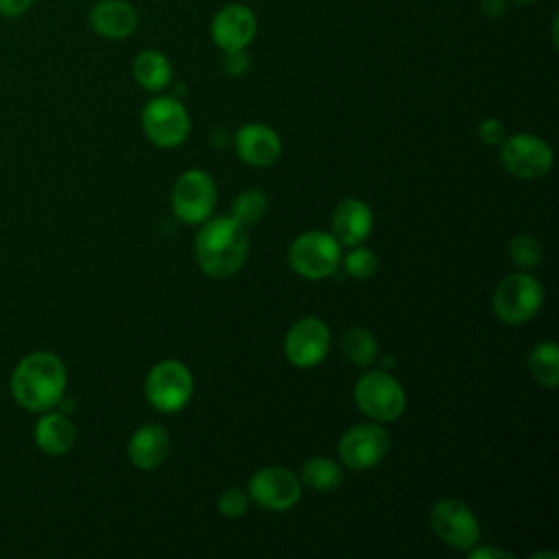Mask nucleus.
Here are the masks:
<instances>
[{
	"instance_id": "nucleus-31",
	"label": "nucleus",
	"mask_w": 559,
	"mask_h": 559,
	"mask_svg": "<svg viewBox=\"0 0 559 559\" xmlns=\"http://www.w3.org/2000/svg\"><path fill=\"white\" fill-rule=\"evenodd\" d=\"M469 557H474V559H485V557H489V559H511L513 555L502 550V548H493V546H480V548L472 546Z\"/></svg>"
},
{
	"instance_id": "nucleus-4",
	"label": "nucleus",
	"mask_w": 559,
	"mask_h": 559,
	"mask_svg": "<svg viewBox=\"0 0 559 559\" xmlns=\"http://www.w3.org/2000/svg\"><path fill=\"white\" fill-rule=\"evenodd\" d=\"M192 391H194V380L190 369L175 358L155 362L144 380L146 400L159 413L181 411L190 402Z\"/></svg>"
},
{
	"instance_id": "nucleus-13",
	"label": "nucleus",
	"mask_w": 559,
	"mask_h": 559,
	"mask_svg": "<svg viewBox=\"0 0 559 559\" xmlns=\"http://www.w3.org/2000/svg\"><path fill=\"white\" fill-rule=\"evenodd\" d=\"M330 349V328L319 317L295 321L284 336V354L299 369L317 367Z\"/></svg>"
},
{
	"instance_id": "nucleus-24",
	"label": "nucleus",
	"mask_w": 559,
	"mask_h": 559,
	"mask_svg": "<svg viewBox=\"0 0 559 559\" xmlns=\"http://www.w3.org/2000/svg\"><path fill=\"white\" fill-rule=\"evenodd\" d=\"M266 207H269V199L262 190L258 188H251V190H245L240 192L236 199H234V205H231V216L242 223L245 227L247 225H253L258 223L264 214H266Z\"/></svg>"
},
{
	"instance_id": "nucleus-21",
	"label": "nucleus",
	"mask_w": 559,
	"mask_h": 559,
	"mask_svg": "<svg viewBox=\"0 0 559 559\" xmlns=\"http://www.w3.org/2000/svg\"><path fill=\"white\" fill-rule=\"evenodd\" d=\"M299 480H301V487H308L319 493H328L343 485V469L330 456H312L304 463L299 472Z\"/></svg>"
},
{
	"instance_id": "nucleus-32",
	"label": "nucleus",
	"mask_w": 559,
	"mask_h": 559,
	"mask_svg": "<svg viewBox=\"0 0 559 559\" xmlns=\"http://www.w3.org/2000/svg\"><path fill=\"white\" fill-rule=\"evenodd\" d=\"M509 0H480V13L485 17H502L507 13Z\"/></svg>"
},
{
	"instance_id": "nucleus-6",
	"label": "nucleus",
	"mask_w": 559,
	"mask_h": 559,
	"mask_svg": "<svg viewBox=\"0 0 559 559\" xmlns=\"http://www.w3.org/2000/svg\"><path fill=\"white\" fill-rule=\"evenodd\" d=\"M544 304V286L526 271L500 280L493 293V312L500 321L518 325L531 321Z\"/></svg>"
},
{
	"instance_id": "nucleus-30",
	"label": "nucleus",
	"mask_w": 559,
	"mask_h": 559,
	"mask_svg": "<svg viewBox=\"0 0 559 559\" xmlns=\"http://www.w3.org/2000/svg\"><path fill=\"white\" fill-rule=\"evenodd\" d=\"M35 4V0H0V17H20L26 11H31V7Z\"/></svg>"
},
{
	"instance_id": "nucleus-3",
	"label": "nucleus",
	"mask_w": 559,
	"mask_h": 559,
	"mask_svg": "<svg viewBox=\"0 0 559 559\" xmlns=\"http://www.w3.org/2000/svg\"><path fill=\"white\" fill-rule=\"evenodd\" d=\"M356 406L371 421H395L406 408V391L389 371H367L354 389Z\"/></svg>"
},
{
	"instance_id": "nucleus-5",
	"label": "nucleus",
	"mask_w": 559,
	"mask_h": 559,
	"mask_svg": "<svg viewBox=\"0 0 559 559\" xmlns=\"http://www.w3.org/2000/svg\"><path fill=\"white\" fill-rule=\"evenodd\" d=\"M288 264L306 280H323L341 264V242L332 231H304L288 247Z\"/></svg>"
},
{
	"instance_id": "nucleus-15",
	"label": "nucleus",
	"mask_w": 559,
	"mask_h": 559,
	"mask_svg": "<svg viewBox=\"0 0 559 559\" xmlns=\"http://www.w3.org/2000/svg\"><path fill=\"white\" fill-rule=\"evenodd\" d=\"M90 28L105 39H124L135 33L140 13L129 0H98L87 15Z\"/></svg>"
},
{
	"instance_id": "nucleus-1",
	"label": "nucleus",
	"mask_w": 559,
	"mask_h": 559,
	"mask_svg": "<svg viewBox=\"0 0 559 559\" xmlns=\"http://www.w3.org/2000/svg\"><path fill=\"white\" fill-rule=\"evenodd\" d=\"M66 384V365L52 352L26 354L11 373L13 400L31 413L55 408L63 400Z\"/></svg>"
},
{
	"instance_id": "nucleus-14",
	"label": "nucleus",
	"mask_w": 559,
	"mask_h": 559,
	"mask_svg": "<svg viewBox=\"0 0 559 559\" xmlns=\"http://www.w3.org/2000/svg\"><path fill=\"white\" fill-rule=\"evenodd\" d=\"M258 33V17L251 7L242 2L223 4L210 22V37L212 41L225 50H240L247 48Z\"/></svg>"
},
{
	"instance_id": "nucleus-23",
	"label": "nucleus",
	"mask_w": 559,
	"mask_h": 559,
	"mask_svg": "<svg viewBox=\"0 0 559 559\" xmlns=\"http://www.w3.org/2000/svg\"><path fill=\"white\" fill-rule=\"evenodd\" d=\"M341 349L347 360L358 367H367L378 358V341L367 328H352L341 341Z\"/></svg>"
},
{
	"instance_id": "nucleus-9",
	"label": "nucleus",
	"mask_w": 559,
	"mask_h": 559,
	"mask_svg": "<svg viewBox=\"0 0 559 559\" xmlns=\"http://www.w3.org/2000/svg\"><path fill=\"white\" fill-rule=\"evenodd\" d=\"M391 439L380 421L356 424L338 439V459L354 472L371 469L389 454Z\"/></svg>"
},
{
	"instance_id": "nucleus-16",
	"label": "nucleus",
	"mask_w": 559,
	"mask_h": 559,
	"mask_svg": "<svg viewBox=\"0 0 559 559\" xmlns=\"http://www.w3.org/2000/svg\"><path fill=\"white\" fill-rule=\"evenodd\" d=\"M238 157L249 166H271L282 155L280 135L262 122H247L236 131L234 138Z\"/></svg>"
},
{
	"instance_id": "nucleus-10",
	"label": "nucleus",
	"mask_w": 559,
	"mask_h": 559,
	"mask_svg": "<svg viewBox=\"0 0 559 559\" xmlns=\"http://www.w3.org/2000/svg\"><path fill=\"white\" fill-rule=\"evenodd\" d=\"M500 162L518 179H539L552 168V148L535 133H513L500 142Z\"/></svg>"
},
{
	"instance_id": "nucleus-26",
	"label": "nucleus",
	"mask_w": 559,
	"mask_h": 559,
	"mask_svg": "<svg viewBox=\"0 0 559 559\" xmlns=\"http://www.w3.org/2000/svg\"><path fill=\"white\" fill-rule=\"evenodd\" d=\"M509 255L513 260V264L520 269V271H528L533 266L539 264L542 260V247H539V240L528 236V234H520L515 236L511 242H509Z\"/></svg>"
},
{
	"instance_id": "nucleus-17",
	"label": "nucleus",
	"mask_w": 559,
	"mask_h": 559,
	"mask_svg": "<svg viewBox=\"0 0 559 559\" xmlns=\"http://www.w3.org/2000/svg\"><path fill=\"white\" fill-rule=\"evenodd\" d=\"M373 229L371 207L356 197L343 199L332 214V236L347 247L360 245Z\"/></svg>"
},
{
	"instance_id": "nucleus-22",
	"label": "nucleus",
	"mask_w": 559,
	"mask_h": 559,
	"mask_svg": "<svg viewBox=\"0 0 559 559\" xmlns=\"http://www.w3.org/2000/svg\"><path fill=\"white\" fill-rule=\"evenodd\" d=\"M528 371L539 386L555 389L559 384V347L555 341H539L528 354Z\"/></svg>"
},
{
	"instance_id": "nucleus-28",
	"label": "nucleus",
	"mask_w": 559,
	"mask_h": 559,
	"mask_svg": "<svg viewBox=\"0 0 559 559\" xmlns=\"http://www.w3.org/2000/svg\"><path fill=\"white\" fill-rule=\"evenodd\" d=\"M221 68L225 74L229 76H242L249 72L251 68V57L247 52V48L240 50H225L221 57Z\"/></svg>"
},
{
	"instance_id": "nucleus-20",
	"label": "nucleus",
	"mask_w": 559,
	"mask_h": 559,
	"mask_svg": "<svg viewBox=\"0 0 559 559\" xmlns=\"http://www.w3.org/2000/svg\"><path fill=\"white\" fill-rule=\"evenodd\" d=\"M131 72L135 83L148 92H162L173 83V66L168 57L153 48H146L135 55Z\"/></svg>"
},
{
	"instance_id": "nucleus-19",
	"label": "nucleus",
	"mask_w": 559,
	"mask_h": 559,
	"mask_svg": "<svg viewBox=\"0 0 559 559\" xmlns=\"http://www.w3.org/2000/svg\"><path fill=\"white\" fill-rule=\"evenodd\" d=\"M37 448L48 456H63L76 441V428L72 419L55 408L44 411L33 430Z\"/></svg>"
},
{
	"instance_id": "nucleus-12",
	"label": "nucleus",
	"mask_w": 559,
	"mask_h": 559,
	"mask_svg": "<svg viewBox=\"0 0 559 559\" xmlns=\"http://www.w3.org/2000/svg\"><path fill=\"white\" fill-rule=\"evenodd\" d=\"M432 533L450 548L469 550L478 544L480 526L474 511L456 498H443L430 509Z\"/></svg>"
},
{
	"instance_id": "nucleus-29",
	"label": "nucleus",
	"mask_w": 559,
	"mask_h": 559,
	"mask_svg": "<svg viewBox=\"0 0 559 559\" xmlns=\"http://www.w3.org/2000/svg\"><path fill=\"white\" fill-rule=\"evenodd\" d=\"M478 138L483 144L500 146V142L507 138V129H504L502 120H498V118H483L478 122Z\"/></svg>"
},
{
	"instance_id": "nucleus-11",
	"label": "nucleus",
	"mask_w": 559,
	"mask_h": 559,
	"mask_svg": "<svg viewBox=\"0 0 559 559\" xmlns=\"http://www.w3.org/2000/svg\"><path fill=\"white\" fill-rule=\"evenodd\" d=\"M301 480L299 476L282 465H269L249 478V500H253L258 507L266 511H288L301 500Z\"/></svg>"
},
{
	"instance_id": "nucleus-18",
	"label": "nucleus",
	"mask_w": 559,
	"mask_h": 559,
	"mask_svg": "<svg viewBox=\"0 0 559 559\" xmlns=\"http://www.w3.org/2000/svg\"><path fill=\"white\" fill-rule=\"evenodd\" d=\"M168 452H170V437L162 424L140 426L131 435L129 445H127L129 461L142 472H151L157 465H162L166 461Z\"/></svg>"
},
{
	"instance_id": "nucleus-27",
	"label": "nucleus",
	"mask_w": 559,
	"mask_h": 559,
	"mask_svg": "<svg viewBox=\"0 0 559 559\" xmlns=\"http://www.w3.org/2000/svg\"><path fill=\"white\" fill-rule=\"evenodd\" d=\"M249 509V493L240 487H227L218 496V511L225 518H240Z\"/></svg>"
},
{
	"instance_id": "nucleus-2",
	"label": "nucleus",
	"mask_w": 559,
	"mask_h": 559,
	"mask_svg": "<svg viewBox=\"0 0 559 559\" xmlns=\"http://www.w3.org/2000/svg\"><path fill=\"white\" fill-rule=\"evenodd\" d=\"M249 253L247 227L234 216H216L201 223L194 255L201 271L214 280L238 273Z\"/></svg>"
},
{
	"instance_id": "nucleus-33",
	"label": "nucleus",
	"mask_w": 559,
	"mask_h": 559,
	"mask_svg": "<svg viewBox=\"0 0 559 559\" xmlns=\"http://www.w3.org/2000/svg\"><path fill=\"white\" fill-rule=\"evenodd\" d=\"M509 2H513V4H518V7H528V4H535L537 0H509Z\"/></svg>"
},
{
	"instance_id": "nucleus-8",
	"label": "nucleus",
	"mask_w": 559,
	"mask_h": 559,
	"mask_svg": "<svg viewBox=\"0 0 559 559\" xmlns=\"http://www.w3.org/2000/svg\"><path fill=\"white\" fill-rule=\"evenodd\" d=\"M214 205H216V183L205 170L190 168L179 175V179L173 186L170 207L181 223L201 225L212 216Z\"/></svg>"
},
{
	"instance_id": "nucleus-25",
	"label": "nucleus",
	"mask_w": 559,
	"mask_h": 559,
	"mask_svg": "<svg viewBox=\"0 0 559 559\" xmlns=\"http://www.w3.org/2000/svg\"><path fill=\"white\" fill-rule=\"evenodd\" d=\"M341 264L354 280H369L378 271V255L360 242L349 247L347 255L341 258Z\"/></svg>"
},
{
	"instance_id": "nucleus-7",
	"label": "nucleus",
	"mask_w": 559,
	"mask_h": 559,
	"mask_svg": "<svg viewBox=\"0 0 559 559\" xmlns=\"http://www.w3.org/2000/svg\"><path fill=\"white\" fill-rule=\"evenodd\" d=\"M146 138L159 148L181 146L190 133V114L177 96L151 98L140 116Z\"/></svg>"
}]
</instances>
